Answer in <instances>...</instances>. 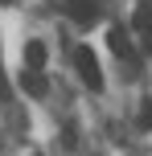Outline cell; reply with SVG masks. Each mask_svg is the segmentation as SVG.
Masks as SVG:
<instances>
[{"label":"cell","mask_w":152,"mask_h":156,"mask_svg":"<svg viewBox=\"0 0 152 156\" xmlns=\"http://www.w3.org/2000/svg\"><path fill=\"white\" fill-rule=\"evenodd\" d=\"M74 70H78V78L90 86V90H103V70H99V58L90 54V45H78L74 49Z\"/></svg>","instance_id":"6da1fadb"},{"label":"cell","mask_w":152,"mask_h":156,"mask_svg":"<svg viewBox=\"0 0 152 156\" xmlns=\"http://www.w3.org/2000/svg\"><path fill=\"white\" fill-rule=\"evenodd\" d=\"M140 132H152V103H140V115H136Z\"/></svg>","instance_id":"52a82bcc"},{"label":"cell","mask_w":152,"mask_h":156,"mask_svg":"<svg viewBox=\"0 0 152 156\" xmlns=\"http://www.w3.org/2000/svg\"><path fill=\"white\" fill-rule=\"evenodd\" d=\"M66 12H70V21L82 25V29H90V25L99 21V4L95 0H66Z\"/></svg>","instance_id":"3957f363"},{"label":"cell","mask_w":152,"mask_h":156,"mask_svg":"<svg viewBox=\"0 0 152 156\" xmlns=\"http://www.w3.org/2000/svg\"><path fill=\"white\" fill-rule=\"evenodd\" d=\"M4 4H8V0H4Z\"/></svg>","instance_id":"9c48e42d"},{"label":"cell","mask_w":152,"mask_h":156,"mask_svg":"<svg viewBox=\"0 0 152 156\" xmlns=\"http://www.w3.org/2000/svg\"><path fill=\"white\" fill-rule=\"evenodd\" d=\"M21 90L29 94V99H45V94H49V78L41 70H25L21 74Z\"/></svg>","instance_id":"277c9868"},{"label":"cell","mask_w":152,"mask_h":156,"mask_svg":"<svg viewBox=\"0 0 152 156\" xmlns=\"http://www.w3.org/2000/svg\"><path fill=\"white\" fill-rule=\"evenodd\" d=\"M45 58H49L45 41H25V66H29V70H41V66H45Z\"/></svg>","instance_id":"5b68a950"},{"label":"cell","mask_w":152,"mask_h":156,"mask_svg":"<svg viewBox=\"0 0 152 156\" xmlns=\"http://www.w3.org/2000/svg\"><path fill=\"white\" fill-rule=\"evenodd\" d=\"M0 94H4V78H0Z\"/></svg>","instance_id":"ba28073f"},{"label":"cell","mask_w":152,"mask_h":156,"mask_svg":"<svg viewBox=\"0 0 152 156\" xmlns=\"http://www.w3.org/2000/svg\"><path fill=\"white\" fill-rule=\"evenodd\" d=\"M107 45H111L115 58L136 62V45H132V37H128V29H123V25H111V29H107Z\"/></svg>","instance_id":"7a4b0ae2"},{"label":"cell","mask_w":152,"mask_h":156,"mask_svg":"<svg viewBox=\"0 0 152 156\" xmlns=\"http://www.w3.org/2000/svg\"><path fill=\"white\" fill-rule=\"evenodd\" d=\"M132 25H136L140 33H152V8H148V4H140V8H136V16H132Z\"/></svg>","instance_id":"8992f818"}]
</instances>
